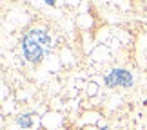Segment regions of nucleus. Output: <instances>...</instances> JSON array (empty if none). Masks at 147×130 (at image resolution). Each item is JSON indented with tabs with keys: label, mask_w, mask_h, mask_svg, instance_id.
<instances>
[{
	"label": "nucleus",
	"mask_w": 147,
	"mask_h": 130,
	"mask_svg": "<svg viewBox=\"0 0 147 130\" xmlns=\"http://www.w3.org/2000/svg\"><path fill=\"white\" fill-rule=\"evenodd\" d=\"M105 83H107L109 87H118V85L125 87V85H131V83H133V76L129 74L127 71L116 69V71H113L111 74L105 78Z\"/></svg>",
	"instance_id": "nucleus-2"
},
{
	"label": "nucleus",
	"mask_w": 147,
	"mask_h": 130,
	"mask_svg": "<svg viewBox=\"0 0 147 130\" xmlns=\"http://www.w3.org/2000/svg\"><path fill=\"white\" fill-rule=\"evenodd\" d=\"M51 49V40L44 31H29L24 36V54L27 60L38 61L44 58V54H47Z\"/></svg>",
	"instance_id": "nucleus-1"
},
{
	"label": "nucleus",
	"mask_w": 147,
	"mask_h": 130,
	"mask_svg": "<svg viewBox=\"0 0 147 130\" xmlns=\"http://www.w3.org/2000/svg\"><path fill=\"white\" fill-rule=\"evenodd\" d=\"M18 123H20L22 127H29V125H31V121H29V116H22L20 119H18Z\"/></svg>",
	"instance_id": "nucleus-3"
}]
</instances>
